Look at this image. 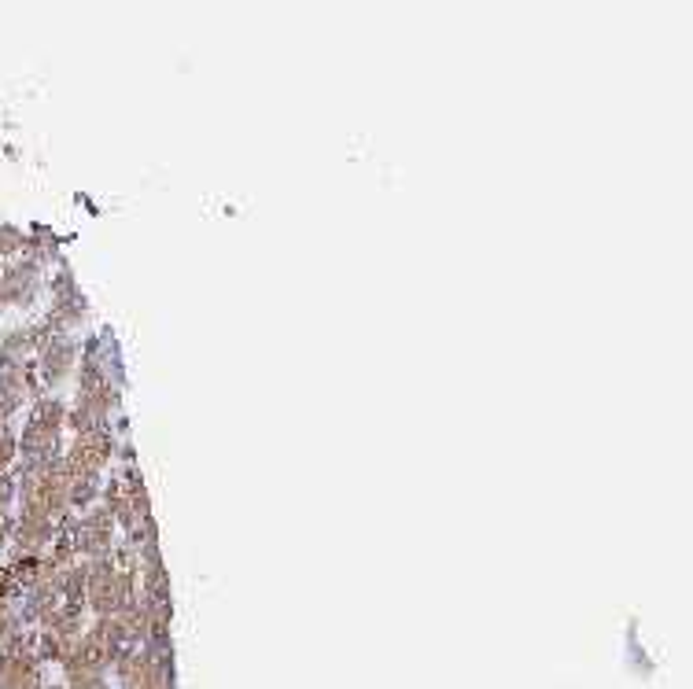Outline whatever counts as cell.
Here are the masks:
<instances>
[{
  "label": "cell",
  "mask_w": 693,
  "mask_h": 689,
  "mask_svg": "<svg viewBox=\"0 0 693 689\" xmlns=\"http://www.w3.org/2000/svg\"><path fill=\"white\" fill-rule=\"evenodd\" d=\"M111 531H115V516L107 513V509H96V513H89L82 520V527H78V546L85 549V553H107V546H111Z\"/></svg>",
  "instance_id": "7a4b0ae2"
},
{
  "label": "cell",
  "mask_w": 693,
  "mask_h": 689,
  "mask_svg": "<svg viewBox=\"0 0 693 689\" xmlns=\"http://www.w3.org/2000/svg\"><path fill=\"white\" fill-rule=\"evenodd\" d=\"M107 457H111V439H107L104 428L78 435V443L71 450V476L74 472H100L107 465Z\"/></svg>",
  "instance_id": "6da1fadb"
},
{
  "label": "cell",
  "mask_w": 693,
  "mask_h": 689,
  "mask_svg": "<svg viewBox=\"0 0 693 689\" xmlns=\"http://www.w3.org/2000/svg\"><path fill=\"white\" fill-rule=\"evenodd\" d=\"M71 365H74V347L67 343V339H59V343H52L45 351V376L48 380H63V376L71 373Z\"/></svg>",
  "instance_id": "3957f363"
}]
</instances>
